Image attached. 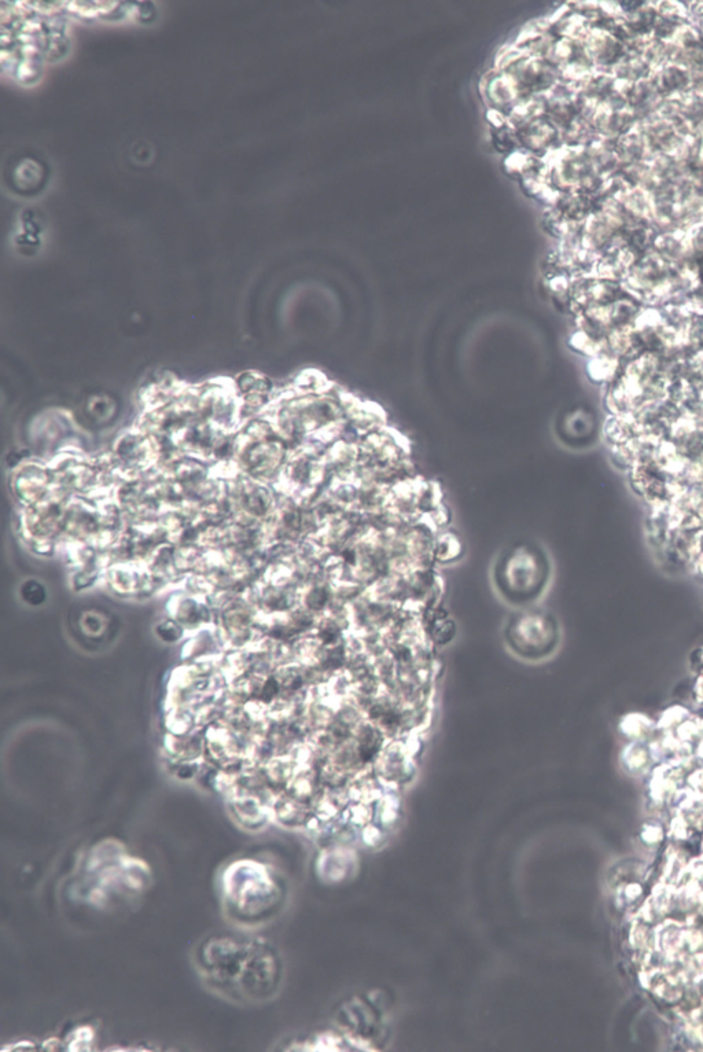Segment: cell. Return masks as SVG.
<instances>
[{
	"label": "cell",
	"mask_w": 703,
	"mask_h": 1052,
	"mask_svg": "<svg viewBox=\"0 0 703 1052\" xmlns=\"http://www.w3.org/2000/svg\"><path fill=\"white\" fill-rule=\"evenodd\" d=\"M546 580V559L532 547L510 551L496 569L499 590L509 601L517 603L535 599L546 586Z\"/></svg>",
	"instance_id": "3957f363"
},
{
	"label": "cell",
	"mask_w": 703,
	"mask_h": 1052,
	"mask_svg": "<svg viewBox=\"0 0 703 1052\" xmlns=\"http://www.w3.org/2000/svg\"><path fill=\"white\" fill-rule=\"evenodd\" d=\"M650 757L649 748H646L640 742H633L625 748L624 754H622V763L632 774H640V772L649 768Z\"/></svg>",
	"instance_id": "5b68a950"
},
{
	"label": "cell",
	"mask_w": 703,
	"mask_h": 1052,
	"mask_svg": "<svg viewBox=\"0 0 703 1052\" xmlns=\"http://www.w3.org/2000/svg\"><path fill=\"white\" fill-rule=\"evenodd\" d=\"M557 625L544 614H528L510 624V645L520 656H546L557 643Z\"/></svg>",
	"instance_id": "277c9868"
},
{
	"label": "cell",
	"mask_w": 703,
	"mask_h": 1052,
	"mask_svg": "<svg viewBox=\"0 0 703 1052\" xmlns=\"http://www.w3.org/2000/svg\"><path fill=\"white\" fill-rule=\"evenodd\" d=\"M642 841L644 842V845L649 846V848L661 844L662 829L660 823L655 822L646 825L642 831Z\"/></svg>",
	"instance_id": "ba28073f"
},
{
	"label": "cell",
	"mask_w": 703,
	"mask_h": 1052,
	"mask_svg": "<svg viewBox=\"0 0 703 1052\" xmlns=\"http://www.w3.org/2000/svg\"><path fill=\"white\" fill-rule=\"evenodd\" d=\"M688 717H690V713H688L686 709L675 706V708L668 709V711L664 713L661 722L658 723V727H660L662 731H666V733H671V731L677 730V728L682 726L684 722H687Z\"/></svg>",
	"instance_id": "52a82bcc"
},
{
	"label": "cell",
	"mask_w": 703,
	"mask_h": 1052,
	"mask_svg": "<svg viewBox=\"0 0 703 1052\" xmlns=\"http://www.w3.org/2000/svg\"><path fill=\"white\" fill-rule=\"evenodd\" d=\"M621 730L633 742H642L643 739H646L651 734L653 723H651L649 717L632 713V715L625 716L624 720H622Z\"/></svg>",
	"instance_id": "8992f818"
},
{
	"label": "cell",
	"mask_w": 703,
	"mask_h": 1052,
	"mask_svg": "<svg viewBox=\"0 0 703 1052\" xmlns=\"http://www.w3.org/2000/svg\"><path fill=\"white\" fill-rule=\"evenodd\" d=\"M197 967L208 987L223 998L259 1003L272 998L281 965L264 941L253 937L208 939L197 951Z\"/></svg>",
	"instance_id": "6da1fadb"
},
{
	"label": "cell",
	"mask_w": 703,
	"mask_h": 1052,
	"mask_svg": "<svg viewBox=\"0 0 703 1052\" xmlns=\"http://www.w3.org/2000/svg\"><path fill=\"white\" fill-rule=\"evenodd\" d=\"M224 907L241 926L261 925L271 918L282 900V892L267 867L256 862H238L224 875Z\"/></svg>",
	"instance_id": "7a4b0ae2"
}]
</instances>
